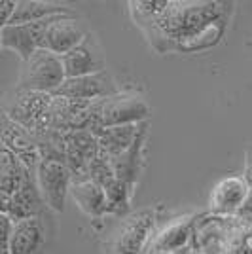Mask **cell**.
I'll return each instance as SVG.
<instances>
[{"mask_svg": "<svg viewBox=\"0 0 252 254\" xmlns=\"http://www.w3.org/2000/svg\"><path fill=\"white\" fill-rule=\"evenodd\" d=\"M231 2H171L152 17H133L159 53H195L214 48L228 29Z\"/></svg>", "mask_w": 252, "mask_h": 254, "instance_id": "cell-1", "label": "cell"}, {"mask_svg": "<svg viewBox=\"0 0 252 254\" xmlns=\"http://www.w3.org/2000/svg\"><path fill=\"white\" fill-rule=\"evenodd\" d=\"M152 116V108L144 97L137 93H116L93 101L91 105V133L101 137L108 127L131 126V124H144Z\"/></svg>", "mask_w": 252, "mask_h": 254, "instance_id": "cell-2", "label": "cell"}, {"mask_svg": "<svg viewBox=\"0 0 252 254\" xmlns=\"http://www.w3.org/2000/svg\"><path fill=\"white\" fill-rule=\"evenodd\" d=\"M64 80L66 74L61 57L50 50H38L27 63H23L15 91L55 93L64 84Z\"/></svg>", "mask_w": 252, "mask_h": 254, "instance_id": "cell-3", "label": "cell"}, {"mask_svg": "<svg viewBox=\"0 0 252 254\" xmlns=\"http://www.w3.org/2000/svg\"><path fill=\"white\" fill-rule=\"evenodd\" d=\"M53 103V93L38 91H15L8 99L4 112L23 126L34 137L42 135L50 129V108Z\"/></svg>", "mask_w": 252, "mask_h": 254, "instance_id": "cell-4", "label": "cell"}, {"mask_svg": "<svg viewBox=\"0 0 252 254\" xmlns=\"http://www.w3.org/2000/svg\"><path fill=\"white\" fill-rule=\"evenodd\" d=\"M36 182L42 191V197L48 209L55 212L64 211L66 195H70L72 188V173L61 161H48L42 159L36 171Z\"/></svg>", "mask_w": 252, "mask_h": 254, "instance_id": "cell-5", "label": "cell"}, {"mask_svg": "<svg viewBox=\"0 0 252 254\" xmlns=\"http://www.w3.org/2000/svg\"><path fill=\"white\" fill-rule=\"evenodd\" d=\"M52 19L38 23H23V25H6L0 29V46L2 50H11L17 53L23 63H27L38 50H44V38Z\"/></svg>", "mask_w": 252, "mask_h": 254, "instance_id": "cell-6", "label": "cell"}, {"mask_svg": "<svg viewBox=\"0 0 252 254\" xmlns=\"http://www.w3.org/2000/svg\"><path fill=\"white\" fill-rule=\"evenodd\" d=\"M48 205L44 201L42 191L38 188L36 177L25 180L19 190L13 195H0V214L10 216L13 222L29 220L34 216H44Z\"/></svg>", "mask_w": 252, "mask_h": 254, "instance_id": "cell-7", "label": "cell"}, {"mask_svg": "<svg viewBox=\"0 0 252 254\" xmlns=\"http://www.w3.org/2000/svg\"><path fill=\"white\" fill-rule=\"evenodd\" d=\"M91 105L87 101H76L68 97L53 95L50 108V129H57L61 133L70 131H89L91 129Z\"/></svg>", "mask_w": 252, "mask_h": 254, "instance_id": "cell-8", "label": "cell"}, {"mask_svg": "<svg viewBox=\"0 0 252 254\" xmlns=\"http://www.w3.org/2000/svg\"><path fill=\"white\" fill-rule=\"evenodd\" d=\"M61 61H63L66 78H82V76L99 74L106 70L103 50L91 32L85 36L84 42L78 44L68 53H64Z\"/></svg>", "mask_w": 252, "mask_h": 254, "instance_id": "cell-9", "label": "cell"}, {"mask_svg": "<svg viewBox=\"0 0 252 254\" xmlns=\"http://www.w3.org/2000/svg\"><path fill=\"white\" fill-rule=\"evenodd\" d=\"M156 224V214L150 209L133 212L126 216L114 237V249L118 254H138L146 245Z\"/></svg>", "mask_w": 252, "mask_h": 254, "instance_id": "cell-10", "label": "cell"}, {"mask_svg": "<svg viewBox=\"0 0 252 254\" xmlns=\"http://www.w3.org/2000/svg\"><path fill=\"white\" fill-rule=\"evenodd\" d=\"M251 191V186L243 177H226L218 180L209 195V211L212 216L235 218Z\"/></svg>", "mask_w": 252, "mask_h": 254, "instance_id": "cell-11", "label": "cell"}, {"mask_svg": "<svg viewBox=\"0 0 252 254\" xmlns=\"http://www.w3.org/2000/svg\"><path fill=\"white\" fill-rule=\"evenodd\" d=\"M116 93H120V91L116 87L112 76L105 70V72H99V74L82 76V78H66L64 84L53 95L93 103V101L116 95Z\"/></svg>", "mask_w": 252, "mask_h": 254, "instance_id": "cell-12", "label": "cell"}, {"mask_svg": "<svg viewBox=\"0 0 252 254\" xmlns=\"http://www.w3.org/2000/svg\"><path fill=\"white\" fill-rule=\"evenodd\" d=\"M89 31L80 23L78 15H61L55 17L52 25L48 27L46 38H44V50H50L52 53L63 57L64 53L74 50L78 44L84 42V38Z\"/></svg>", "mask_w": 252, "mask_h": 254, "instance_id": "cell-13", "label": "cell"}, {"mask_svg": "<svg viewBox=\"0 0 252 254\" xmlns=\"http://www.w3.org/2000/svg\"><path fill=\"white\" fill-rule=\"evenodd\" d=\"M46 241H48V232L44 216H34L29 220L15 222L10 254H44Z\"/></svg>", "mask_w": 252, "mask_h": 254, "instance_id": "cell-14", "label": "cell"}, {"mask_svg": "<svg viewBox=\"0 0 252 254\" xmlns=\"http://www.w3.org/2000/svg\"><path fill=\"white\" fill-rule=\"evenodd\" d=\"M70 197L80 207V211L89 218H103L108 214L105 188L91 179L74 180L70 188Z\"/></svg>", "mask_w": 252, "mask_h": 254, "instance_id": "cell-15", "label": "cell"}, {"mask_svg": "<svg viewBox=\"0 0 252 254\" xmlns=\"http://www.w3.org/2000/svg\"><path fill=\"white\" fill-rule=\"evenodd\" d=\"M61 15H76V11L64 4L57 2H42V0H17V8L11 17L10 25H23V23H38L61 17Z\"/></svg>", "mask_w": 252, "mask_h": 254, "instance_id": "cell-16", "label": "cell"}, {"mask_svg": "<svg viewBox=\"0 0 252 254\" xmlns=\"http://www.w3.org/2000/svg\"><path fill=\"white\" fill-rule=\"evenodd\" d=\"M146 133H148V124L142 127L140 135L133 142L131 148L126 150L120 156H116V158H110L112 159V167H114L116 177L120 180H124V182H127V184H131L133 188H135L138 175H140V169H142V148H144Z\"/></svg>", "mask_w": 252, "mask_h": 254, "instance_id": "cell-17", "label": "cell"}, {"mask_svg": "<svg viewBox=\"0 0 252 254\" xmlns=\"http://www.w3.org/2000/svg\"><path fill=\"white\" fill-rule=\"evenodd\" d=\"M31 177H36V175L27 169L11 150L2 146L0 150V195L11 197L25 184V180H29Z\"/></svg>", "mask_w": 252, "mask_h": 254, "instance_id": "cell-18", "label": "cell"}, {"mask_svg": "<svg viewBox=\"0 0 252 254\" xmlns=\"http://www.w3.org/2000/svg\"><path fill=\"white\" fill-rule=\"evenodd\" d=\"M144 124H131V126H118V127H108L103 131V135L99 137L101 148L105 150L110 158H116L120 154H124L126 150H129L133 146V142L137 140V137L140 135Z\"/></svg>", "mask_w": 252, "mask_h": 254, "instance_id": "cell-19", "label": "cell"}, {"mask_svg": "<svg viewBox=\"0 0 252 254\" xmlns=\"http://www.w3.org/2000/svg\"><path fill=\"white\" fill-rule=\"evenodd\" d=\"M0 138H2V146L11 150L13 154L36 148V137L17 122H13L4 110L0 114Z\"/></svg>", "mask_w": 252, "mask_h": 254, "instance_id": "cell-20", "label": "cell"}, {"mask_svg": "<svg viewBox=\"0 0 252 254\" xmlns=\"http://www.w3.org/2000/svg\"><path fill=\"white\" fill-rule=\"evenodd\" d=\"M133 186L127 184L118 177L112 179L105 186L106 203H108V214L110 216H126L131 207V195H133Z\"/></svg>", "mask_w": 252, "mask_h": 254, "instance_id": "cell-21", "label": "cell"}, {"mask_svg": "<svg viewBox=\"0 0 252 254\" xmlns=\"http://www.w3.org/2000/svg\"><path fill=\"white\" fill-rule=\"evenodd\" d=\"M226 254H252V226L241 224L235 218L228 237Z\"/></svg>", "mask_w": 252, "mask_h": 254, "instance_id": "cell-22", "label": "cell"}, {"mask_svg": "<svg viewBox=\"0 0 252 254\" xmlns=\"http://www.w3.org/2000/svg\"><path fill=\"white\" fill-rule=\"evenodd\" d=\"M89 179L93 180V182H97V184H101L103 188H105L112 179H116L114 167H112V159H110V156H108L103 148H101L97 158H93L89 161Z\"/></svg>", "mask_w": 252, "mask_h": 254, "instance_id": "cell-23", "label": "cell"}, {"mask_svg": "<svg viewBox=\"0 0 252 254\" xmlns=\"http://www.w3.org/2000/svg\"><path fill=\"white\" fill-rule=\"evenodd\" d=\"M13 228H15V222L11 220L10 216L0 214V239H2V249L0 251H2V254H10Z\"/></svg>", "mask_w": 252, "mask_h": 254, "instance_id": "cell-24", "label": "cell"}, {"mask_svg": "<svg viewBox=\"0 0 252 254\" xmlns=\"http://www.w3.org/2000/svg\"><path fill=\"white\" fill-rule=\"evenodd\" d=\"M186 237H188V232H186V228H182V226H179V228H173L171 232H169V235L165 233L163 235V239H161V245L165 247V249H171V247H180V245L186 241Z\"/></svg>", "mask_w": 252, "mask_h": 254, "instance_id": "cell-25", "label": "cell"}, {"mask_svg": "<svg viewBox=\"0 0 252 254\" xmlns=\"http://www.w3.org/2000/svg\"><path fill=\"white\" fill-rule=\"evenodd\" d=\"M15 8H17V0H2L0 2V29L11 23Z\"/></svg>", "mask_w": 252, "mask_h": 254, "instance_id": "cell-26", "label": "cell"}, {"mask_svg": "<svg viewBox=\"0 0 252 254\" xmlns=\"http://www.w3.org/2000/svg\"><path fill=\"white\" fill-rule=\"evenodd\" d=\"M235 218L241 224H247V226H252V188L247 195V199L243 203V207L239 209V212L235 214Z\"/></svg>", "mask_w": 252, "mask_h": 254, "instance_id": "cell-27", "label": "cell"}, {"mask_svg": "<svg viewBox=\"0 0 252 254\" xmlns=\"http://www.w3.org/2000/svg\"><path fill=\"white\" fill-rule=\"evenodd\" d=\"M243 179L247 180V184L252 188V146L245 154V169H243Z\"/></svg>", "mask_w": 252, "mask_h": 254, "instance_id": "cell-28", "label": "cell"}]
</instances>
